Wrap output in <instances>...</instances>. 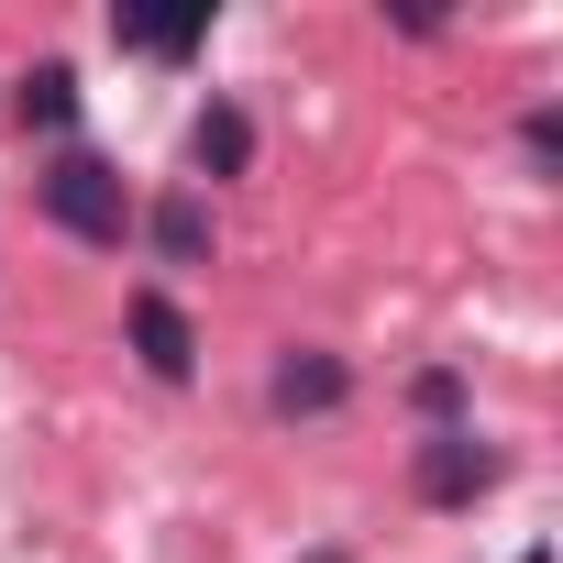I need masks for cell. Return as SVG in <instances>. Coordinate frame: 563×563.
Returning a JSON list of instances; mask_svg holds the SVG:
<instances>
[{
  "mask_svg": "<svg viewBox=\"0 0 563 563\" xmlns=\"http://www.w3.org/2000/svg\"><path fill=\"white\" fill-rule=\"evenodd\" d=\"M34 199H45V221H56V232H78V243H100V254H122V243H133V221H144V210H133V188H122V166H111V155H89V144H67V155L45 166V188H34Z\"/></svg>",
  "mask_w": 563,
  "mask_h": 563,
  "instance_id": "6da1fadb",
  "label": "cell"
},
{
  "mask_svg": "<svg viewBox=\"0 0 563 563\" xmlns=\"http://www.w3.org/2000/svg\"><path fill=\"white\" fill-rule=\"evenodd\" d=\"M497 475H508V464H497V442H475L464 420H453V431H431V442L409 453V486H420L431 508H475Z\"/></svg>",
  "mask_w": 563,
  "mask_h": 563,
  "instance_id": "7a4b0ae2",
  "label": "cell"
},
{
  "mask_svg": "<svg viewBox=\"0 0 563 563\" xmlns=\"http://www.w3.org/2000/svg\"><path fill=\"white\" fill-rule=\"evenodd\" d=\"M343 398H354V365L321 354V343H288V354H276V376H265V409H276V420H332Z\"/></svg>",
  "mask_w": 563,
  "mask_h": 563,
  "instance_id": "3957f363",
  "label": "cell"
},
{
  "mask_svg": "<svg viewBox=\"0 0 563 563\" xmlns=\"http://www.w3.org/2000/svg\"><path fill=\"white\" fill-rule=\"evenodd\" d=\"M133 354H144L155 387H188L199 376V332H188V310L166 288H133Z\"/></svg>",
  "mask_w": 563,
  "mask_h": 563,
  "instance_id": "277c9868",
  "label": "cell"
},
{
  "mask_svg": "<svg viewBox=\"0 0 563 563\" xmlns=\"http://www.w3.org/2000/svg\"><path fill=\"white\" fill-rule=\"evenodd\" d=\"M188 166H199V177H243V166H254V122H243V100H199V122H188Z\"/></svg>",
  "mask_w": 563,
  "mask_h": 563,
  "instance_id": "5b68a950",
  "label": "cell"
},
{
  "mask_svg": "<svg viewBox=\"0 0 563 563\" xmlns=\"http://www.w3.org/2000/svg\"><path fill=\"white\" fill-rule=\"evenodd\" d=\"M144 232H155V254H166V265H210V210H199L188 188H177V199H155V210H144Z\"/></svg>",
  "mask_w": 563,
  "mask_h": 563,
  "instance_id": "8992f818",
  "label": "cell"
},
{
  "mask_svg": "<svg viewBox=\"0 0 563 563\" xmlns=\"http://www.w3.org/2000/svg\"><path fill=\"white\" fill-rule=\"evenodd\" d=\"M111 34L133 45V56H199V12H111Z\"/></svg>",
  "mask_w": 563,
  "mask_h": 563,
  "instance_id": "52a82bcc",
  "label": "cell"
},
{
  "mask_svg": "<svg viewBox=\"0 0 563 563\" xmlns=\"http://www.w3.org/2000/svg\"><path fill=\"white\" fill-rule=\"evenodd\" d=\"M23 122H45V133H67V122H78V67H56V56H45V67L23 78Z\"/></svg>",
  "mask_w": 563,
  "mask_h": 563,
  "instance_id": "ba28073f",
  "label": "cell"
},
{
  "mask_svg": "<svg viewBox=\"0 0 563 563\" xmlns=\"http://www.w3.org/2000/svg\"><path fill=\"white\" fill-rule=\"evenodd\" d=\"M409 398H420V420H431V431H453V409H464V376H453V365H420V376H409Z\"/></svg>",
  "mask_w": 563,
  "mask_h": 563,
  "instance_id": "9c48e42d",
  "label": "cell"
},
{
  "mask_svg": "<svg viewBox=\"0 0 563 563\" xmlns=\"http://www.w3.org/2000/svg\"><path fill=\"white\" fill-rule=\"evenodd\" d=\"M519 144H530V166H552V144H563V111H530V122H519Z\"/></svg>",
  "mask_w": 563,
  "mask_h": 563,
  "instance_id": "30bf717a",
  "label": "cell"
},
{
  "mask_svg": "<svg viewBox=\"0 0 563 563\" xmlns=\"http://www.w3.org/2000/svg\"><path fill=\"white\" fill-rule=\"evenodd\" d=\"M519 563H552V552H519Z\"/></svg>",
  "mask_w": 563,
  "mask_h": 563,
  "instance_id": "8fae6325",
  "label": "cell"
}]
</instances>
